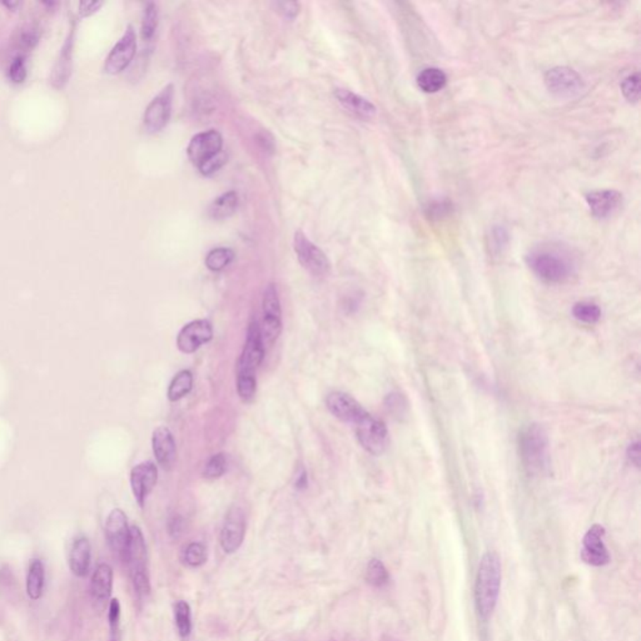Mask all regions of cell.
I'll list each match as a JSON object with an SVG mask.
<instances>
[{"mask_svg": "<svg viewBox=\"0 0 641 641\" xmlns=\"http://www.w3.org/2000/svg\"><path fill=\"white\" fill-rule=\"evenodd\" d=\"M509 244V233L501 225H496L490 232L487 238V249L492 259H499L506 251Z\"/></svg>", "mask_w": 641, "mask_h": 641, "instance_id": "obj_32", "label": "cell"}, {"mask_svg": "<svg viewBox=\"0 0 641 641\" xmlns=\"http://www.w3.org/2000/svg\"><path fill=\"white\" fill-rule=\"evenodd\" d=\"M586 203L597 220H606L618 212L623 203V196L615 189H600L586 194Z\"/></svg>", "mask_w": 641, "mask_h": 641, "instance_id": "obj_19", "label": "cell"}, {"mask_svg": "<svg viewBox=\"0 0 641 641\" xmlns=\"http://www.w3.org/2000/svg\"><path fill=\"white\" fill-rule=\"evenodd\" d=\"M366 580L370 585L383 587L390 581V574L385 564L378 559H371L366 568Z\"/></svg>", "mask_w": 641, "mask_h": 641, "instance_id": "obj_31", "label": "cell"}, {"mask_svg": "<svg viewBox=\"0 0 641 641\" xmlns=\"http://www.w3.org/2000/svg\"><path fill=\"white\" fill-rule=\"evenodd\" d=\"M621 92L629 101L636 103L640 97V75L639 73L630 74L621 82Z\"/></svg>", "mask_w": 641, "mask_h": 641, "instance_id": "obj_37", "label": "cell"}, {"mask_svg": "<svg viewBox=\"0 0 641 641\" xmlns=\"http://www.w3.org/2000/svg\"><path fill=\"white\" fill-rule=\"evenodd\" d=\"M130 528L128 526L127 516L122 510L114 509L107 518L106 523V536L108 544L113 552H116L120 559H124L127 546L130 541Z\"/></svg>", "mask_w": 641, "mask_h": 641, "instance_id": "obj_16", "label": "cell"}, {"mask_svg": "<svg viewBox=\"0 0 641 641\" xmlns=\"http://www.w3.org/2000/svg\"><path fill=\"white\" fill-rule=\"evenodd\" d=\"M628 455H629L630 461L633 462L635 466L639 467V463H640V444H639L637 441L629 446Z\"/></svg>", "mask_w": 641, "mask_h": 641, "instance_id": "obj_43", "label": "cell"}, {"mask_svg": "<svg viewBox=\"0 0 641 641\" xmlns=\"http://www.w3.org/2000/svg\"><path fill=\"white\" fill-rule=\"evenodd\" d=\"M70 69H72V42L68 40L66 45L63 46L62 54L54 68L53 80H51L53 85L58 88H62L69 79V75L72 72Z\"/></svg>", "mask_w": 641, "mask_h": 641, "instance_id": "obj_27", "label": "cell"}, {"mask_svg": "<svg viewBox=\"0 0 641 641\" xmlns=\"http://www.w3.org/2000/svg\"><path fill=\"white\" fill-rule=\"evenodd\" d=\"M192 387H193L192 372L188 370L178 372L169 385L168 392H167L169 401L170 402L180 401V399H183L185 396L191 392Z\"/></svg>", "mask_w": 641, "mask_h": 641, "instance_id": "obj_28", "label": "cell"}, {"mask_svg": "<svg viewBox=\"0 0 641 641\" xmlns=\"http://www.w3.org/2000/svg\"><path fill=\"white\" fill-rule=\"evenodd\" d=\"M158 23H159V15H158L157 4L148 3L144 8L143 18H142L141 34L144 42H149L154 38L158 29Z\"/></svg>", "mask_w": 641, "mask_h": 641, "instance_id": "obj_30", "label": "cell"}, {"mask_svg": "<svg viewBox=\"0 0 641 641\" xmlns=\"http://www.w3.org/2000/svg\"><path fill=\"white\" fill-rule=\"evenodd\" d=\"M238 207V194L237 192L230 191L216 198L209 206V216L212 220H222L230 218Z\"/></svg>", "mask_w": 641, "mask_h": 641, "instance_id": "obj_24", "label": "cell"}, {"mask_svg": "<svg viewBox=\"0 0 641 641\" xmlns=\"http://www.w3.org/2000/svg\"><path fill=\"white\" fill-rule=\"evenodd\" d=\"M137 51V35L135 28L130 25L118 43L113 46L106 61L104 69L108 74H118L123 72L133 61Z\"/></svg>", "mask_w": 641, "mask_h": 641, "instance_id": "obj_14", "label": "cell"}, {"mask_svg": "<svg viewBox=\"0 0 641 641\" xmlns=\"http://www.w3.org/2000/svg\"><path fill=\"white\" fill-rule=\"evenodd\" d=\"M294 252L297 254L299 263L304 270H309L311 275L320 277L326 276L331 270V263L326 254L320 247L311 242L302 231L294 233L293 239Z\"/></svg>", "mask_w": 641, "mask_h": 641, "instance_id": "obj_9", "label": "cell"}, {"mask_svg": "<svg viewBox=\"0 0 641 641\" xmlns=\"http://www.w3.org/2000/svg\"><path fill=\"white\" fill-rule=\"evenodd\" d=\"M501 560L495 552H485L480 560L475 581V606L478 618L484 621L495 611L500 597Z\"/></svg>", "mask_w": 641, "mask_h": 641, "instance_id": "obj_2", "label": "cell"}, {"mask_svg": "<svg viewBox=\"0 0 641 641\" xmlns=\"http://www.w3.org/2000/svg\"><path fill=\"white\" fill-rule=\"evenodd\" d=\"M175 97V87L168 85L153 99L144 113V127L149 133H158L168 124L172 114V104Z\"/></svg>", "mask_w": 641, "mask_h": 641, "instance_id": "obj_11", "label": "cell"}, {"mask_svg": "<svg viewBox=\"0 0 641 641\" xmlns=\"http://www.w3.org/2000/svg\"><path fill=\"white\" fill-rule=\"evenodd\" d=\"M45 583L44 565L40 560H33L27 575V594L32 600H39L43 595Z\"/></svg>", "mask_w": 641, "mask_h": 641, "instance_id": "obj_26", "label": "cell"}, {"mask_svg": "<svg viewBox=\"0 0 641 641\" xmlns=\"http://www.w3.org/2000/svg\"><path fill=\"white\" fill-rule=\"evenodd\" d=\"M273 6L280 14L291 20L299 15V9H301L299 3H296V1H276V3H273Z\"/></svg>", "mask_w": 641, "mask_h": 641, "instance_id": "obj_40", "label": "cell"}, {"mask_svg": "<svg viewBox=\"0 0 641 641\" xmlns=\"http://www.w3.org/2000/svg\"><path fill=\"white\" fill-rule=\"evenodd\" d=\"M604 539L605 529L599 523L592 525L590 529L586 531L580 552V557L584 563L597 568L610 563V554Z\"/></svg>", "mask_w": 641, "mask_h": 641, "instance_id": "obj_12", "label": "cell"}, {"mask_svg": "<svg viewBox=\"0 0 641 641\" xmlns=\"http://www.w3.org/2000/svg\"><path fill=\"white\" fill-rule=\"evenodd\" d=\"M158 468L153 462H142L130 471V487L135 501L139 506H144L147 496L152 492L157 485Z\"/></svg>", "mask_w": 641, "mask_h": 641, "instance_id": "obj_17", "label": "cell"}, {"mask_svg": "<svg viewBox=\"0 0 641 641\" xmlns=\"http://www.w3.org/2000/svg\"><path fill=\"white\" fill-rule=\"evenodd\" d=\"M526 263L541 281L552 285L568 281L575 272L571 254L555 244H544L530 251Z\"/></svg>", "mask_w": 641, "mask_h": 641, "instance_id": "obj_1", "label": "cell"}, {"mask_svg": "<svg viewBox=\"0 0 641 641\" xmlns=\"http://www.w3.org/2000/svg\"><path fill=\"white\" fill-rule=\"evenodd\" d=\"M18 4H19V3H17V1H15V3H9V1H6V3H4V6H8V8H11V9L15 8Z\"/></svg>", "mask_w": 641, "mask_h": 641, "instance_id": "obj_47", "label": "cell"}, {"mask_svg": "<svg viewBox=\"0 0 641 641\" xmlns=\"http://www.w3.org/2000/svg\"><path fill=\"white\" fill-rule=\"evenodd\" d=\"M227 460L223 454H216L209 459L203 470V476L206 478H220L225 473Z\"/></svg>", "mask_w": 641, "mask_h": 641, "instance_id": "obj_36", "label": "cell"}, {"mask_svg": "<svg viewBox=\"0 0 641 641\" xmlns=\"http://www.w3.org/2000/svg\"><path fill=\"white\" fill-rule=\"evenodd\" d=\"M447 77L440 68H425L417 75V85L425 93H437L444 89Z\"/></svg>", "mask_w": 641, "mask_h": 641, "instance_id": "obj_25", "label": "cell"}, {"mask_svg": "<svg viewBox=\"0 0 641 641\" xmlns=\"http://www.w3.org/2000/svg\"><path fill=\"white\" fill-rule=\"evenodd\" d=\"M9 75L14 83H22L27 77V68L23 56H18L11 63Z\"/></svg>", "mask_w": 641, "mask_h": 641, "instance_id": "obj_39", "label": "cell"}, {"mask_svg": "<svg viewBox=\"0 0 641 641\" xmlns=\"http://www.w3.org/2000/svg\"><path fill=\"white\" fill-rule=\"evenodd\" d=\"M296 489L304 490L307 487V473L302 470V473H299V478H297V481H296Z\"/></svg>", "mask_w": 641, "mask_h": 641, "instance_id": "obj_46", "label": "cell"}, {"mask_svg": "<svg viewBox=\"0 0 641 641\" xmlns=\"http://www.w3.org/2000/svg\"><path fill=\"white\" fill-rule=\"evenodd\" d=\"M246 535V518L239 507H232L220 530V544L225 554H235L242 546Z\"/></svg>", "mask_w": 641, "mask_h": 641, "instance_id": "obj_13", "label": "cell"}, {"mask_svg": "<svg viewBox=\"0 0 641 641\" xmlns=\"http://www.w3.org/2000/svg\"><path fill=\"white\" fill-rule=\"evenodd\" d=\"M113 589V570L108 564L98 565L92 578V595L98 602H107Z\"/></svg>", "mask_w": 641, "mask_h": 641, "instance_id": "obj_23", "label": "cell"}, {"mask_svg": "<svg viewBox=\"0 0 641 641\" xmlns=\"http://www.w3.org/2000/svg\"><path fill=\"white\" fill-rule=\"evenodd\" d=\"M573 315L576 320L587 325H594L602 318V310L594 302H578L573 309Z\"/></svg>", "mask_w": 641, "mask_h": 641, "instance_id": "obj_34", "label": "cell"}, {"mask_svg": "<svg viewBox=\"0 0 641 641\" xmlns=\"http://www.w3.org/2000/svg\"><path fill=\"white\" fill-rule=\"evenodd\" d=\"M101 4H103V3H101V1H90V0H88V1H82V3L79 4V14H80L82 17H88L90 14L96 13V11L101 8Z\"/></svg>", "mask_w": 641, "mask_h": 641, "instance_id": "obj_42", "label": "cell"}, {"mask_svg": "<svg viewBox=\"0 0 641 641\" xmlns=\"http://www.w3.org/2000/svg\"><path fill=\"white\" fill-rule=\"evenodd\" d=\"M262 311H263V322L261 330V337L263 344L270 346L276 341L282 331V312L281 302L278 297L276 285L270 283L263 292L262 301Z\"/></svg>", "mask_w": 641, "mask_h": 641, "instance_id": "obj_8", "label": "cell"}, {"mask_svg": "<svg viewBox=\"0 0 641 641\" xmlns=\"http://www.w3.org/2000/svg\"><path fill=\"white\" fill-rule=\"evenodd\" d=\"M518 450L525 470L533 476L544 475L550 467L549 437L537 423L523 428L518 436Z\"/></svg>", "mask_w": 641, "mask_h": 641, "instance_id": "obj_4", "label": "cell"}, {"mask_svg": "<svg viewBox=\"0 0 641 641\" xmlns=\"http://www.w3.org/2000/svg\"><path fill=\"white\" fill-rule=\"evenodd\" d=\"M213 337V330L209 320H197L183 327L177 337V347L183 354H193L202 344Z\"/></svg>", "mask_w": 641, "mask_h": 641, "instance_id": "obj_15", "label": "cell"}, {"mask_svg": "<svg viewBox=\"0 0 641 641\" xmlns=\"http://www.w3.org/2000/svg\"><path fill=\"white\" fill-rule=\"evenodd\" d=\"M326 406L333 416L354 425L367 411L356 399L344 392H331L326 397Z\"/></svg>", "mask_w": 641, "mask_h": 641, "instance_id": "obj_18", "label": "cell"}, {"mask_svg": "<svg viewBox=\"0 0 641 641\" xmlns=\"http://www.w3.org/2000/svg\"><path fill=\"white\" fill-rule=\"evenodd\" d=\"M175 620L177 630L182 639H188L192 633L191 606L185 600L177 602L175 605Z\"/></svg>", "mask_w": 641, "mask_h": 641, "instance_id": "obj_29", "label": "cell"}, {"mask_svg": "<svg viewBox=\"0 0 641 641\" xmlns=\"http://www.w3.org/2000/svg\"><path fill=\"white\" fill-rule=\"evenodd\" d=\"M90 556L89 540L85 536L75 539L69 555L70 571L78 578H85L89 573Z\"/></svg>", "mask_w": 641, "mask_h": 641, "instance_id": "obj_22", "label": "cell"}, {"mask_svg": "<svg viewBox=\"0 0 641 641\" xmlns=\"http://www.w3.org/2000/svg\"><path fill=\"white\" fill-rule=\"evenodd\" d=\"M187 154L203 175H213L227 162L223 138L220 132L214 130L194 135L187 147Z\"/></svg>", "mask_w": 641, "mask_h": 641, "instance_id": "obj_3", "label": "cell"}, {"mask_svg": "<svg viewBox=\"0 0 641 641\" xmlns=\"http://www.w3.org/2000/svg\"><path fill=\"white\" fill-rule=\"evenodd\" d=\"M235 259V252L231 248L220 247L212 249L206 257V266L209 270L220 272L225 270Z\"/></svg>", "mask_w": 641, "mask_h": 641, "instance_id": "obj_33", "label": "cell"}, {"mask_svg": "<svg viewBox=\"0 0 641 641\" xmlns=\"http://www.w3.org/2000/svg\"><path fill=\"white\" fill-rule=\"evenodd\" d=\"M153 454L156 456L158 465L169 470L175 461V441L170 430L166 426H159L154 430L152 436Z\"/></svg>", "mask_w": 641, "mask_h": 641, "instance_id": "obj_20", "label": "cell"}, {"mask_svg": "<svg viewBox=\"0 0 641 641\" xmlns=\"http://www.w3.org/2000/svg\"><path fill=\"white\" fill-rule=\"evenodd\" d=\"M119 619H120V604L117 599H113L109 604V613H108V620H109V626H111V641H117Z\"/></svg>", "mask_w": 641, "mask_h": 641, "instance_id": "obj_38", "label": "cell"}, {"mask_svg": "<svg viewBox=\"0 0 641 641\" xmlns=\"http://www.w3.org/2000/svg\"><path fill=\"white\" fill-rule=\"evenodd\" d=\"M123 560L130 566L135 594L139 597H148L151 592V583L147 570L146 541L138 526L130 528V541Z\"/></svg>", "mask_w": 641, "mask_h": 641, "instance_id": "obj_5", "label": "cell"}, {"mask_svg": "<svg viewBox=\"0 0 641 641\" xmlns=\"http://www.w3.org/2000/svg\"><path fill=\"white\" fill-rule=\"evenodd\" d=\"M183 561L189 568H199L207 561V549L201 542H191L183 552Z\"/></svg>", "mask_w": 641, "mask_h": 641, "instance_id": "obj_35", "label": "cell"}, {"mask_svg": "<svg viewBox=\"0 0 641 641\" xmlns=\"http://www.w3.org/2000/svg\"><path fill=\"white\" fill-rule=\"evenodd\" d=\"M356 436L361 446L368 454L378 456L387 449L388 431L386 425L381 420L366 412L359 421L354 423Z\"/></svg>", "mask_w": 641, "mask_h": 641, "instance_id": "obj_7", "label": "cell"}, {"mask_svg": "<svg viewBox=\"0 0 641 641\" xmlns=\"http://www.w3.org/2000/svg\"><path fill=\"white\" fill-rule=\"evenodd\" d=\"M37 42H38V35L33 32L23 34L22 45L25 49H32L34 45L37 44Z\"/></svg>", "mask_w": 641, "mask_h": 641, "instance_id": "obj_44", "label": "cell"}, {"mask_svg": "<svg viewBox=\"0 0 641 641\" xmlns=\"http://www.w3.org/2000/svg\"><path fill=\"white\" fill-rule=\"evenodd\" d=\"M545 85L559 98H574L585 88L584 79L568 67H555L545 74Z\"/></svg>", "mask_w": 641, "mask_h": 641, "instance_id": "obj_10", "label": "cell"}, {"mask_svg": "<svg viewBox=\"0 0 641 641\" xmlns=\"http://www.w3.org/2000/svg\"><path fill=\"white\" fill-rule=\"evenodd\" d=\"M335 96L344 109H347L349 112L360 118L370 119L376 114V107L371 101H367L363 97L359 96L351 90L337 88L335 90Z\"/></svg>", "mask_w": 641, "mask_h": 641, "instance_id": "obj_21", "label": "cell"}, {"mask_svg": "<svg viewBox=\"0 0 641 641\" xmlns=\"http://www.w3.org/2000/svg\"><path fill=\"white\" fill-rule=\"evenodd\" d=\"M390 641H397V640H390Z\"/></svg>", "mask_w": 641, "mask_h": 641, "instance_id": "obj_48", "label": "cell"}, {"mask_svg": "<svg viewBox=\"0 0 641 641\" xmlns=\"http://www.w3.org/2000/svg\"><path fill=\"white\" fill-rule=\"evenodd\" d=\"M169 533L175 537L182 533V518L175 516L169 521Z\"/></svg>", "mask_w": 641, "mask_h": 641, "instance_id": "obj_45", "label": "cell"}, {"mask_svg": "<svg viewBox=\"0 0 641 641\" xmlns=\"http://www.w3.org/2000/svg\"><path fill=\"white\" fill-rule=\"evenodd\" d=\"M386 404H387L388 410L391 411V412H394L396 415L402 413L406 409L404 397L399 394H388L387 402H386Z\"/></svg>", "mask_w": 641, "mask_h": 641, "instance_id": "obj_41", "label": "cell"}, {"mask_svg": "<svg viewBox=\"0 0 641 641\" xmlns=\"http://www.w3.org/2000/svg\"><path fill=\"white\" fill-rule=\"evenodd\" d=\"M265 349L259 322L252 320L248 326L247 338L237 365V381L256 380V371L265 359Z\"/></svg>", "mask_w": 641, "mask_h": 641, "instance_id": "obj_6", "label": "cell"}]
</instances>
